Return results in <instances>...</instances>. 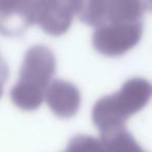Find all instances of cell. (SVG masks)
<instances>
[{"instance_id":"9","label":"cell","mask_w":152,"mask_h":152,"mask_svg":"<svg viewBox=\"0 0 152 152\" xmlns=\"http://www.w3.org/2000/svg\"><path fill=\"white\" fill-rule=\"evenodd\" d=\"M63 152H104V147L100 139L79 134L71 139Z\"/></svg>"},{"instance_id":"7","label":"cell","mask_w":152,"mask_h":152,"mask_svg":"<svg viewBox=\"0 0 152 152\" xmlns=\"http://www.w3.org/2000/svg\"><path fill=\"white\" fill-rule=\"evenodd\" d=\"M104 152H146L126 127L101 133Z\"/></svg>"},{"instance_id":"6","label":"cell","mask_w":152,"mask_h":152,"mask_svg":"<svg viewBox=\"0 0 152 152\" xmlns=\"http://www.w3.org/2000/svg\"><path fill=\"white\" fill-rule=\"evenodd\" d=\"M144 11L145 3L143 0H105L104 21L106 20L110 23L143 22Z\"/></svg>"},{"instance_id":"11","label":"cell","mask_w":152,"mask_h":152,"mask_svg":"<svg viewBox=\"0 0 152 152\" xmlns=\"http://www.w3.org/2000/svg\"><path fill=\"white\" fill-rule=\"evenodd\" d=\"M148 4H149L150 9H151V11H152V0H148Z\"/></svg>"},{"instance_id":"1","label":"cell","mask_w":152,"mask_h":152,"mask_svg":"<svg viewBox=\"0 0 152 152\" xmlns=\"http://www.w3.org/2000/svg\"><path fill=\"white\" fill-rule=\"evenodd\" d=\"M55 70L54 54L48 47H30L24 55L19 80L11 91L13 103L26 112L38 110L45 100V93Z\"/></svg>"},{"instance_id":"5","label":"cell","mask_w":152,"mask_h":152,"mask_svg":"<svg viewBox=\"0 0 152 152\" xmlns=\"http://www.w3.org/2000/svg\"><path fill=\"white\" fill-rule=\"evenodd\" d=\"M45 100L55 116L69 119L75 116L79 110L81 96L77 87L72 83L54 79L47 88Z\"/></svg>"},{"instance_id":"3","label":"cell","mask_w":152,"mask_h":152,"mask_svg":"<svg viewBox=\"0 0 152 152\" xmlns=\"http://www.w3.org/2000/svg\"><path fill=\"white\" fill-rule=\"evenodd\" d=\"M143 36V22H102L93 34L92 42L97 52L105 56H120L139 44Z\"/></svg>"},{"instance_id":"10","label":"cell","mask_w":152,"mask_h":152,"mask_svg":"<svg viewBox=\"0 0 152 152\" xmlns=\"http://www.w3.org/2000/svg\"><path fill=\"white\" fill-rule=\"evenodd\" d=\"M24 0H0V17H7L16 13Z\"/></svg>"},{"instance_id":"4","label":"cell","mask_w":152,"mask_h":152,"mask_svg":"<svg viewBox=\"0 0 152 152\" xmlns=\"http://www.w3.org/2000/svg\"><path fill=\"white\" fill-rule=\"evenodd\" d=\"M76 11V0H41L37 24L49 36H61L70 28Z\"/></svg>"},{"instance_id":"8","label":"cell","mask_w":152,"mask_h":152,"mask_svg":"<svg viewBox=\"0 0 152 152\" xmlns=\"http://www.w3.org/2000/svg\"><path fill=\"white\" fill-rule=\"evenodd\" d=\"M77 11L81 22L92 26H98L104 21L105 0H76Z\"/></svg>"},{"instance_id":"2","label":"cell","mask_w":152,"mask_h":152,"mask_svg":"<svg viewBox=\"0 0 152 152\" xmlns=\"http://www.w3.org/2000/svg\"><path fill=\"white\" fill-rule=\"evenodd\" d=\"M152 96V86L141 77L130 78L117 93L102 97L92 110L93 123L101 133L125 127L132 115L142 110Z\"/></svg>"}]
</instances>
